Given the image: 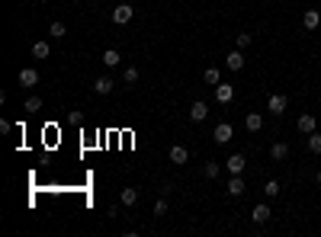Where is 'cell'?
<instances>
[{"label": "cell", "instance_id": "cell-1", "mask_svg": "<svg viewBox=\"0 0 321 237\" xmlns=\"http://www.w3.org/2000/svg\"><path fill=\"white\" fill-rule=\"evenodd\" d=\"M286 106H289V96H283V93H273V96L267 99V112H273L276 119L286 112Z\"/></svg>", "mask_w": 321, "mask_h": 237}, {"label": "cell", "instance_id": "cell-2", "mask_svg": "<svg viewBox=\"0 0 321 237\" xmlns=\"http://www.w3.org/2000/svg\"><path fill=\"white\" fill-rule=\"evenodd\" d=\"M244 167H247V157H244V154H232V157L225 160V170L232 173V177H241V173H244Z\"/></svg>", "mask_w": 321, "mask_h": 237}, {"label": "cell", "instance_id": "cell-3", "mask_svg": "<svg viewBox=\"0 0 321 237\" xmlns=\"http://www.w3.org/2000/svg\"><path fill=\"white\" fill-rule=\"evenodd\" d=\"M232 138H235V128L228 125V122H218L215 131H212V141H215V144H228Z\"/></svg>", "mask_w": 321, "mask_h": 237}, {"label": "cell", "instance_id": "cell-4", "mask_svg": "<svg viewBox=\"0 0 321 237\" xmlns=\"http://www.w3.org/2000/svg\"><path fill=\"white\" fill-rule=\"evenodd\" d=\"M296 128L302 131V135H312V131L318 128V119L312 116V112H302V116H299V122H296Z\"/></svg>", "mask_w": 321, "mask_h": 237}, {"label": "cell", "instance_id": "cell-5", "mask_svg": "<svg viewBox=\"0 0 321 237\" xmlns=\"http://www.w3.org/2000/svg\"><path fill=\"white\" fill-rule=\"evenodd\" d=\"M132 16H135V10L129 7V4H119V7L113 10V23H116V26H125Z\"/></svg>", "mask_w": 321, "mask_h": 237}, {"label": "cell", "instance_id": "cell-6", "mask_svg": "<svg viewBox=\"0 0 321 237\" xmlns=\"http://www.w3.org/2000/svg\"><path fill=\"white\" fill-rule=\"evenodd\" d=\"M225 67H228V71H244V51H241V48L228 51V58H225Z\"/></svg>", "mask_w": 321, "mask_h": 237}, {"label": "cell", "instance_id": "cell-7", "mask_svg": "<svg viewBox=\"0 0 321 237\" xmlns=\"http://www.w3.org/2000/svg\"><path fill=\"white\" fill-rule=\"evenodd\" d=\"M270 215H273V212H270V205L260 202V205H254V212H250V221H254V224H267Z\"/></svg>", "mask_w": 321, "mask_h": 237}, {"label": "cell", "instance_id": "cell-8", "mask_svg": "<svg viewBox=\"0 0 321 237\" xmlns=\"http://www.w3.org/2000/svg\"><path fill=\"white\" fill-rule=\"evenodd\" d=\"M189 119H193V122H206L209 119V106H206L203 99H196L193 106H189Z\"/></svg>", "mask_w": 321, "mask_h": 237}, {"label": "cell", "instance_id": "cell-9", "mask_svg": "<svg viewBox=\"0 0 321 237\" xmlns=\"http://www.w3.org/2000/svg\"><path fill=\"white\" fill-rule=\"evenodd\" d=\"M186 160H189V151L183 148V144H174V148H170V163H177V167H183Z\"/></svg>", "mask_w": 321, "mask_h": 237}, {"label": "cell", "instance_id": "cell-10", "mask_svg": "<svg viewBox=\"0 0 321 237\" xmlns=\"http://www.w3.org/2000/svg\"><path fill=\"white\" fill-rule=\"evenodd\" d=\"M215 99L222 103V106H225V103H232V99H235V87H232V84H218V87H215Z\"/></svg>", "mask_w": 321, "mask_h": 237}, {"label": "cell", "instance_id": "cell-11", "mask_svg": "<svg viewBox=\"0 0 321 237\" xmlns=\"http://www.w3.org/2000/svg\"><path fill=\"white\" fill-rule=\"evenodd\" d=\"M19 84H23V87H36L39 84V71L36 67H23V71H19Z\"/></svg>", "mask_w": 321, "mask_h": 237}, {"label": "cell", "instance_id": "cell-12", "mask_svg": "<svg viewBox=\"0 0 321 237\" xmlns=\"http://www.w3.org/2000/svg\"><path fill=\"white\" fill-rule=\"evenodd\" d=\"M244 128L247 131H260V128H264V116H260V112H247V116H244Z\"/></svg>", "mask_w": 321, "mask_h": 237}, {"label": "cell", "instance_id": "cell-13", "mask_svg": "<svg viewBox=\"0 0 321 237\" xmlns=\"http://www.w3.org/2000/svg\"><path fill=\"white\" fill-rule=\"evenodd\" d=\"M318 23H321V10H305L302 13V26L305 29H318Z\"/></svg>", "mask_w": 321, "mask_h": 237}, {"label": "cell", "instance_id": "cell-14", "mask_svg": "<svg viewBox=\"0 0 321 237\" xmlns=\"http://www.w3.org/2000/svg\"><path fill=\"white\" fill-rule=\"evenodd\" d=\"M270 157H273V160H286V157H289V144H286V141H273Z\"/></svg>", "mask_w": 321, "mask_h": 237}, {"label": "cell", "instance_id": "cell-15", "mask_svg": "<svg viewBox=\"0 0 321 237\" xmlns=\"http://www.w3.org/2000/svg\"><path fill=\"white\" fill-rule=\"evenodd\" d=\"M225 189H228V195H244V180H241V177H232V180H228L225 183Z\"/></svg>", "mask_w": 321, "mask_h": 237}, {"label": "cell", "instance_id": "cell-16", "mask_svg": "<svg viewBox=\"0 0 321 237\" xmlns=\"http://www.w3.org/2000/svg\"><path fill=\"white\" fill-rule=\"evenodd\" d=\"M113 77H97V84H93V90H97V93L100 96H106V93H113Z\"/></svg>", "mask_w": 321, "mask_h": 237}, {"label": "cell", "instance_id": "cell-17", "mask_svg": "<svg viewBox=\"0 0 321 237\" xmlns=\"http://www.w3.org/2000/svg\"><path fill=\"white\" fill-rule=\"evenodd\" d=\"M103 64H106V67H119V64H122V55H119L116 48H106V51H103Z\"/></svg>", "mask_w": 321, "mask_h": 237}, {"label": "cell", "instance_id": "cell-18", "mask_svg": "<svg viewBox=\"0 0 321 237\" xmlns=\"http://www.w3.org/2000/svg\"><path fill=\"white\" fill-rule=\"evenodd\" d=\"M203 80L209 87H218L222 84V74H218V67H206V74H203Z\"/></svg>", "mask_w": 321, "mask_h": 237}, {"label": "cell", "instance_id": "cell-19", "mask_svg": "<svg viewBox=\"0 0 321 237\" xmlns=\"http://www.w3.org/2000/svg\"><path fill=\"white\" fill-rule=\"evenodd\" d=\"M48 55H52V45H48V42H36V45H33V58L42 61V58H48Z\"/></svg>", "mask_w": 321, "mask_h": 237}, {"label": "cell", "instance_id": "cell-20", "mask_svg": "<svg viewBox=\"0 0 321 237\" xmlns=\"http://www.w3.org/2000/svg\"><path fill=\"white\" fill-rule=\"evenodd\" d=\"M264 195H267V199H276V195H279V183L276 180H267L264 183Z\"/></svg>", "mask_w": 321, "mask_h": 237}, {"label": "cell", "instance_id": "cell-21", "mask_svg": "<svg viewBox=\"0 0 321 237\" xmlns=\"http://www.w3.org/2000/svg\"><path fill=\"white\" fill-rule=\"evenodd\" d=\"M308 151L321 154V131H312V135H308Z\"/></svg>", "mask_w": 321, "mask_h": 237}, {"label": "cell", "instance_id": "cell-22", "mask_svg": "<svg viewBox=\"0 0 321 237\" xmlns=\"http://www.w3.org/2000/svg\"><path fill=\"white\" fill-rule=\"evenodd\" d=\"M203 173H206V177H209V180H215V177H218V173H222V167H218V160H209V163H206V167H203Z\"/></svg>", "mask_w": 321, "mask_h": 237}, {"label": "cell", "instance_id": "cell-23", "mask_svg": "<svg viewBox=\"0 0 321 237\" xmlns=\"http://www.w3.org/2000/svg\"><path fill=\"white\" fill-rule=\"evenodd\" d=\"M135 202H138V189H122V205H129V209H132Z\"/></svg>", "mask_w": 321, "mask_h": 237}, {"label": "cell", "instance_id": "cell-24", "mask_svg": "<svg viewBox=\"0 0 321 237\" xmlns=\"http://www.w3.org/2000/svg\"><path fill=\"white\" fill-rule=\"evenodd\" d=\"M23 109H26V112H39V109H42V99H39V96H29Z\"/></svg>", "mask_w": 321, "mask_h": 237}, {"label": "cell", "instance_id": "cell-25", "mask_svg": "<svg viewBox=\"0 0 321 237\" xmlns=\"http://www.w3.org/2000/svg\"><path fill=\"white\" fill-rule=\"evenodd\" d=\"M48 32H52V39H65V23H52V29H48Z\"/></svg>", "mask_w": 321, "mask_h": 237}, {"label": "cell", "instance_id": "cell-26", "mask_svg": "<svg viewBox=\"0 0 321 237\" xmlns=\"http://www.w3.org/2000/svg\"><path fill=\"white\" fill-rule=\"evenodd\" d=\"M235 45H238L241 51H247V48H250V36H247V32H241V36L235 39Z\"/></svg>", "mask_w": 321, "mask_h": 237}, {"label": "cell", "instance_id": "cell-27", "mask_svg": "<svg viewBox=\"0 0 321 237\" xmlns=\"http://www.w3.org/2000/svg\"><path fill=\"white\" fill-rule=\"evenodd\" d=\"M125 84H135V80H138V67H125Z\"/></svg>", "mask_w": 321, "mask_h": 237}, {"label": "cell", "instance_id": "cell-28", "mask_svg": "<svg viewBox=\"0 0 321 237\" xmlns=\"http://www.w3.org/2000/svg\"><path fill=\"white\" fill-rule=\"evenodd\" d=\"M154 215H167V202H164V199L154 202Z\"/></svg>", "mask_w": 321, "mask_h": 237}, {"label": "cell", "instance_id": "cell-29", "mask_svg": "<svg viewBox=\"0 0 321 237\" xmlns=\"http://www.w3.org/2000/svg\"><path fill=\"white\" fill-rule=\"evenodd\" d=\"M318 186H321V170H318Z\"/></svg>", "mask_w": 321, "mask_h": 237}, {"label": "cell", "instance_id": "cell-30", "mask_svg": "<svg viewBox=\"0 0 321 237\" xmlns=\"http://www.w3.org/2000/svg\"><path fill=\"white\" fill-rule=\"evenodd\" d=\"M318 10H321V4H318Z\"/></svg>", "mask_w": 321, "mask_h": 237}]
</instances>
